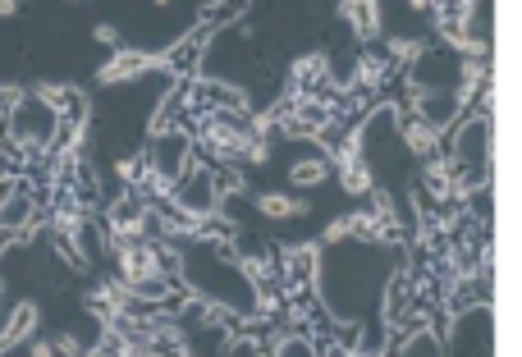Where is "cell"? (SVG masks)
Segmentation results:
<instances>
[{
    "label": "cell",
    "mask_w": 522,
    "mask_h": 357,
    "mask_svg": "<svg viewBox=\"0 0 522 357\" xmlns=\"http://www.w3.org/2000/svg\"><path fill=\"white\" fill-rule=\"evenodd\" d=\"M142 161L152 165V170H161V174H170L174 184L184 179V170L197 161L193 156V138H188V129H165V133H156V142L147 147V156Z\"/></svg>",
    "instance_id": "1"
},
{
    "label": "cell",
    "mask_w": 522,
    "mask_h": 357,
    "mask_svg": "<svg viewBox=\"0 0 522 357\" xmlns=\"http://www.w3.org/2000/svg\"><path fill=\"white\" fill-rule=\"evenodd\" d=\"M422 188L449 211V202H463V193H468L472 184L463 179V170H458L445 152H435L431 161H426V170H422Z\"/></svg>",
    "instance_id": "2"
},
{
    "label": "cell",
    "mask_w": 522,
    "mask_h": 357,
    "mask_svg": "<svg viewBox=\"0 0 522 357\" xmlns=\"http://www.w3.org/2000/svg\"><path fill=\"white\" fill-rule=\"evenodd\" d=\"M156 65H161L156 55H147V51H129V46H115V55H110L106 65L97 69V83H101V87L138 83V78H142V74H152Z\"/></svg>",
    "instance_id": "3"
},
{
    "label": "cell",
    "mask_w": 522,
    "mask_h": 357,
    "mask_svg": "<svg viewBox=\"0 0 522 357\" xmlns=\"http://www.w3.org/2000/svg\"><path fill=\"white\" fill-rule=\"evenodd\" d=\"M399 133H403V147L417 156V161H431L445 142H440V129H431L426 119H417V115H408V110H399Z\"/></svg>",
    "instance_id": "4"
},
{
    "label": "cell",
    "mask_w": 522,
    "mask_h": 357,
    "mask_svg": "<svg viewBox=\"0 0 522 357\" xmlns=\"http://www.w3.org/2000/svg\"><path fill=\"white\" fill-rule=\"evenodd\" d=\"M330 74H335V69H330V55L326 51H312V55H298V60H294V69H289V83H294V92H321Z\"/></svg>",
    "instance_id": "5"
},
{
    "label": "cell",
    "mask_w": 522,
    "mask_h": 357,
    "mask_svg": "<svg viewBox=\"0 0 522 357\" xmlns=\"http://www.w3.org/2000/svg\"><path fill=\"white\" fill-rule=\"evenodd\" d=\"M37 321H42V312H37V303H33V298H23V303L10 312V321H5V330H0V353H10V348L28 344V339H33V330H37Z\"/></svg>",
    "instance_id": "6"
},
{
    "label": "cell",
    "mask_w": 522,
    "mask_h": 357,
    "mask_svg": "<svg viewBox=\"0 0 522 357\" xmlns=\"http://www.w3.org/2000/svg\"><path fill=\"white\" fill-rule=\"evenodd\" d=\"M394 69L385 65V55L376 51H362L358 65H353V74H348V83H353V92H381L385 83H390Z\"/></svg>",
    "instance_id": "7"
},
{
    "label": "cell",
    "mask_w": 522,
    "mask_h": 357,
    "mask_svg": "<svg viewBox=\"0 0 522 357\" xmlns=\"http://www.w3.org/2000/svg\"><path fill=\"white\" fill-rule=\"evenodd\" d=\"M339 19L358 37H376L381 33V0H339Z\"/></svg>",
    "instance_id": "8"
},
{
    "label": "cell",
    "mask_w": 522,
    "mask_h": 357,
    "mask_svg": "<svg viewBox=\"0 0 522 357\" xmlns=\"http://www.w3.org/2000/svg\"><path fill=\"white\" fill-rule=\"evenodd\" d=\"M202 46H207V28L197 37H184V42L174 46L170 55H156L161 60V69H170V74H179V78H188L197 69V60H202Z\"/></svg>",
    "instance_id": "9"
},
{
    "label": "cell",
    "mask_w": 522,
    "mask_h": 357,
    "mask_svg": "<svg viewBox=\"0 0 522 357\" xmlns=\"http://www.w3.org/2000/svg\"><path fill=\"white\" fill-rule=\"evenodd\" d=\"M422 60H426V42H417V37H390L385 42V65L394 74H413V65H422Z\"/></svg>",
    "instance_id": "10"
},
{
    "label": "cell",
    "mask_w": 522,
    "mask_h": 357,
    "mask_svg": "<svg viewBox=\"0 0 522 357\" xmlns=\"http://www.w3.org/2000/svg\"><path fill=\"white\" fill-rule=\"evenodd\" d=\"M252 202H257V211L266 220H298V216H307V202H303V197H294V193H257Z\"/></svg>",
    "instance_id": "11"
},
{
    "label": "cell",
    "mask_w": 522,
    "mask_h": 357,
    "mask_svg": "<svg viewBox=\"0 0 522 357\" xmlns=\"http://www.w3.org/2000/svg\"><path fill=\"white\" fill-rule=\"evenodd\" d=\"M330 179V165L321 156H307V161H294L289 165V184L294 188H321Z\"/></svg>",
    "instance_id": "12"
},
{
    "label": "cell",
    "mask_w": 522,
    "mask_h": 357,
    "mask_svg": "<svg viewBox=\"0 0 522 357\" xmlns=\"http://www.w3.org/2000/svg\"><path fill=\"white\" fill-rule=\"evenodd\" d=\"M440 42L454 46V51H463V60H486L490 55V42L477 33H458V28H440Z\"/></svg>",
    "instance_id": "13"
},
{
    "label": "cell",
    "mask_w": 522,
    "mask_h": 357,
    "mask_svg": "<svg viewBox=\"0 0 522 357\" xmlns=\"http://www.w3.org/2000/svg\"><path fill=\"white\" fill-rule=\"evenodd\" d=\"M348 238H362V243H385V225L376 216H371V211H348Z\"/></svg>",
    "instance_id": "14"
},
{
    "label": "cell",
    "mask_w": 522,
    "mask_h": 357,
    "mask_svg": "<svg viewBox=\"0 0 522 357\" xmlns=\"http://www.w3.org/2000/svg\"><path fill=\"white\" fill-rule=\"evenodd\" d=\"M266 161H271V142H266V138H248V142H243L239 165H266Z\"/></svg>",
    "instance_id": "15"
},
{
    "label": "cell",
    "mask_w": 522,
    "mask_h": 357,
    "mask_svg": "<svg viewBox=\"0 0 522 357\" xmlns=\"http://www.w3.org/2000/svg\"><path fill=\"white\" fill-rule=\"evenodd\" d=\"M142 174V156H120L115 161V179H120V188H133Z\"/></svg>",
    "instance_id": "16"
},
{
    "label": "cell",
    "mask_w": 522,
    "mask_h": 357,
    "mask_svg": "<svg viewBox=\"0 0 522 357\" xmlns=\"http://www.w3.org/2000/svg\"><path fill=\"white\" fill-rule=\"evenodd\" d=\"M51 344H55V357H78V353H83V344H78L69 330H65V335H55Z\"/></svg>",
    "instance_id": "17"
},
{
    "label": "cell",
    "mask_w": 522,
    "mask_h": 357,
    "mask_svg": "<svg viewBox=\"0 0 522 357\" xmlns=\"http://www.w3.org/2000/svg\"><path fill=\"white\" fill-rule=\"evenodd\" d=\"M92 37H97L101 46H110V51L120 46V28H115V23H97V28H92Z\"/></svg>",
    "instance_id": "18"
},
{
    "label": "cell",
    "mask_w": 522,
    "mask_h": 357,
    "mask_svg": "<svg viewBox=\"0 0 522 357\" xmlns=\"http://www.w3.org/2000/svg\"><path fill=\"white\" fill-rule=\"evenodd\" d=\"M19 188H23V174H0V206L10 202V197L19 193Z\"/></svg>",
    "instance_id": "19"
},
{
    "label": "cell",
    "mask_w": 522,
    "mask_h": 357,
    "mask_svg": "<svg viewBox=\"0 0 522 357\" xmlns=\"http://www.w3.org/2000/svg\"><path fill=\"white\" fill-rule=\"evenodd\" d=\"M348 238V220H330L326 225V243H344Z\"/></svg>",
    "instance_id": "20"
},
{
    "label": "cell",
    "mask_w": 522,
    "mask_h": 357,
    "mask_svg": "<svg viewBox=\"0 0 522 357\" xmlns=\"http://www.w3.org/2000/svg\"><path fill=\"white\" fill-rule=\"evenodd\" d=\"M28 357H55L51 339H28Z\"/></svg>",
    "instance_id": "21"
},
{
    "label": "cell",
    "mask_w": 522,
    "mask_h": 357,
    "mask_svg": "<svg viewBox=\"0 0 522 357\" xmlns=\"http://www.w3.org/2000/svg\"><path fill=\"white\" fill-rule=\"evenodd\" d=\"M23 10V0H0V19H14Z\"/></svg>",
    "instance_id": "22"
},
{
    "label": "cell",
    "mask_w": 522,
    "mask_h": 357,
    "mask_svg": "<svg viewBox=\"0 0 522 357\" xmlns=\"http://www.w3.org/2000/svg\"><path fill=\"white\" fill-rule=\"evenodd\" d=\"M78 357H110V353H106V348L97 344V348H83V353H78Z\"/></svg>",
    "instance_id": "23"
},
{
    "label": "cell",
    "mask_w": 522,
    "mask_h": 357,
    "mask_svg": "<svg viewBox=\"0 0 522 357\" xmlns=\"http://www.w3.org/2000/svg\"><path fill=\"white\" fill-rule=\"evenodd\" d=\"M152 5H161V10H165V5H170V0H152Z\"/></svg>",
    "instance_id": "24"
}]
</instances>
